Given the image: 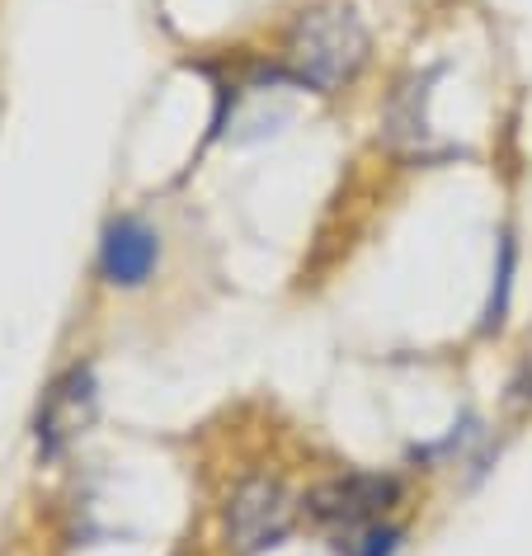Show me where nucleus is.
Segmentation results:
<instances>
[{
	"label": "nucleus",
	"mask_w": 532,
	"mask_h": 556,
	"mask_svg": "<svg viewBox=\"0 0 532 556\" xmlns=\"http://www.w3.org/2000/svg\"><path fill=\"white\" fill-rule=\"evenodd\" d=\"M363 62H368V34H363L354 10L344 5L306 10L283 38V76L320 94L349 86Z\"/></svg>",
	"instance_id": "f257e3e1"
},
{
	"label": "nucleus",
	"mask_w": 532,
	"mask_h": 556,
	"mask_svg": "<svg viewBox=\"0 0 532 556\" xmlns=\"http://www.w3.org/2000/svg\"><path fill=\"white\" fill-rule=\"evenodd\" d=\"M302 505L316 523H330V528L372 523V519H387L401 505V481L387 477V471H340V477H326L320 485H312Z\"/></svg>",
	"instance_id": "f03ea898"
},
{
	"label": "nucleus",
	"mask_w": 532,
	"mask_h": 556,
	"mask_svg": "<svg viewBox=\"0 0 532 556\" xmlns=\"http://www.w3.org/2000/svg\"><path fill=\"white\" fill-rule=\"evenodd\" d=\"M292 509L297 505H292V495L283 491V481L250 477L236 485V495L227 505V538L236 542L241 556H255L292 533Z\"/></svg>",
	"instance_id": "7ed1b4c3"
},
{
	"label": "nucleus",
	"mask_w": 532,
	"mask_h": 556,
	"mask_svg": "<svg viewBox=\"0 0 532 556\" xmlns=\"http://www.w3.org/2000/svg\"><path fill=\"white\" fill-rule=\"evenodd\" d=\"M90 420H94V372L76 364L48 387L43 406H38V453L58 457L76 434H86Z\"/></svg>",
	"instance_id": "20e7f679"
},
{
	"label": "nucleus",
	"mask_w": 532,
	"mask_h": 556,
	"mask_svg": "<svg viewBox=\"0 0 532 556\" xmlns=\"http://www.w3.org/2000/svg\"><path fill=\"white\" fill-rule=\"evenodd\" d=\"M161 264V241L142 217H114L100 241V274L114 288H142Z\"/></svg>",
	"instance_id": "39448f33"
},
{
	"label": "nucleus",
	"mask_w": 532,
	"mask_h": 556,
	"mask_svg": "<svg viewBox=\"0 0 532 556\" xmlns=\"http://www.w3.org/2000/svg\"><path fill=\"white\" fill-rule=\"evenodd\" d=\"M396 547H401V528L387 519L340 528V556H396Z\"/></svg>",
	"instance_id": "423d86ee"
},
{
	"label": "nucleus",
	"mask_w": 532,
	"mask_h": 556,
	"mask_svg": "<svg viewBox=\"0 0 532 556\" xmlns=\"http://www.w3.org/2000/svg\"><path fill=\"white\" fill-rule=\"evenodd\" d=\"M509 288H514V241L504 236L499 241V264H495V293H490V307H485V330H495L509 312Z\"/></svg>",
	"instance_id": "0eeeda50"
}]
</instances>
